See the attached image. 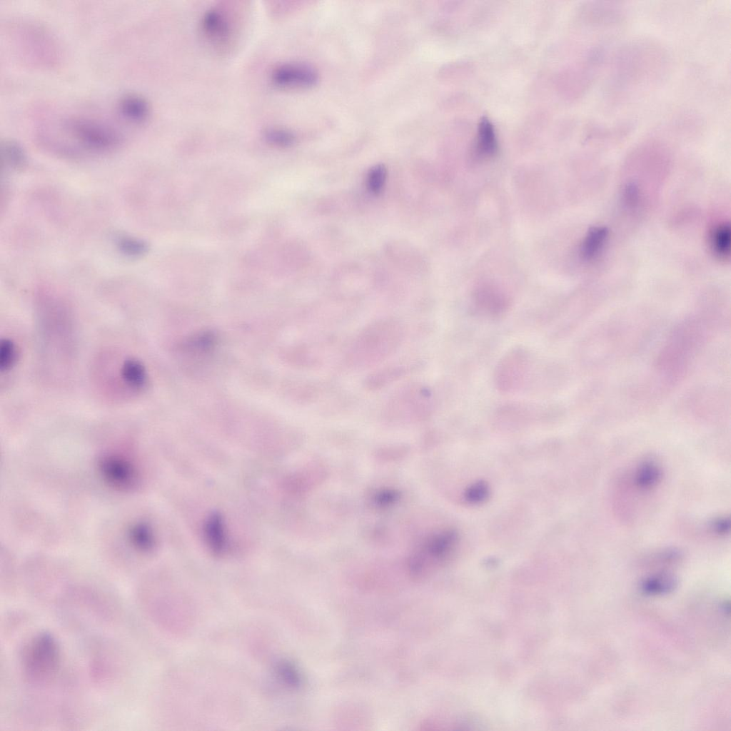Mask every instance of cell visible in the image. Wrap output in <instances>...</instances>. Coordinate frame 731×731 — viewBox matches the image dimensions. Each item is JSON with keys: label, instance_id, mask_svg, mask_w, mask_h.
Returning a JSON list of instances; mask_svg holds the SVG:
<instances>
[{"label": "cell", "instance_id": "cell-1", "mask_svg": "<svg viewBox=\"0 0 731 731\" xmlns=\"http://www.w3.org/2000/svg\"><path fill=\"white\" fill-rule=\"evenodd\" d=\"M52 128L45 126L39 138L49 146L63 152L78 149L91 153H104L118 148L123 135L110 122L94 116H69L53 122Z\"/></svg>", "mask_w": 731, "mask_h": 731}, {"label": "cell", "instance_id": "cell-2", "mask_svg": "<svg viewBox=\"0 0 731 731\" xmlns=\"http://www.w3.org/2000/svg\"><path fill=\"white\" fill-rule=\"evenodd\" d=\"M667 63L662 47L653 42L640 40L624 46L614 60L612 86L619 90H630L656 79Z\"/></svg>", "mask_w": 731, "mask_h": 731}, {"label": "cell", "instance_id": "cell-3", "mask_svg": "<svg viewBox=\"0 0 731 731\" xmlns=\"http://www.w3.org/2000/svg\"><path fill=\"white\" fill-rule=\"evenodd\" d=\"M62 662L60 644L50 632L33 634L20 652L21 671L25 682L36 688H45L57 678Z\"/></svg>", "mask_w": 731, "mask_h": 731}, {"label": "cell", "instance_id": "cell-4", "mask_svg": "<svg viewBox=\"0 0 731 731\" xmlns=\"http://www.w3.org/2000/svg\"><path fill=\"white\" fill-rule=\"evenodd\" d=\"M402 328L394 319H383L363 331L353 343L349 361L356 366H367L382 361L398 346Z\"/></svg>", "mask_w": 731, "mask_h": 731}, {"label": "cell", "instance_id": "cell-5", "mask_svg": "<svg viewBox=\"0 0 731 731\" xmlns=\"http://www.w3.org/2000/svg\"><path fill=\"white\" fill-rule=\"evenodd\" d=\"M431 394L429 390L419 385H410L402 389L390 400L388 414L422 418L430 414L431 410Z\"/></svg>", "mask_w": 731, "mask_h": 731}, {"label": "cell", "instance_id": "cell-6", "mask_svg": "<svg viewBox=\"0 0 731 731\" xmlns=\"http://www.w3.org/2000/svg\"><path fill=\"white\" fill-rule=\"evenodd\" d=\"M273 81L281 86H307L318 79L317 71L302 63H286L276 66L271 73Z\"/></svg>", "mask_w": 731, "mask_h": 731}, {"label": "cell", "instance_id": "cell-7", "mask_svg": "<svg viewBox=\"0 0 731 731\" xmlns=\"http://www.w3.org/2000/svg\"><path fill=\"white\" fill-rule=\"evenodd\" d=\"M101 472L108 483L120 489H130L137 482L136 472L131 463L116 455H107L101 462Z\"/></svg>", "mask_w": 731, "mask_h": 731}, {"label": "cell", "instance_id": "cell-8", "mask_svg": "<svg viewBox=\"0 0 731 731\" xmlns=\"http://www.w3.org/2000/svg\"><path fill=\"white\" fill-rule=\"evenodd\" d=\"M103 645L96 646L91 655L89 672L91 678L99 685L109 684L116 676L117 665L111 648Z\"/></svg>", "mask_w": 731, "mask_h": 731}, {"label": "cell", "instance_id": "cell-9", "mask_svg": "<svg viewBox=\"0 0 731 731\" xmlns=\"http://www.w3.org/2000/svg\"><path fill=\"white\" fill-rule=\"evenodd\" d=\"M116 108L121 118L133 125L143 123L150 113L148 101L136 94L130 93L121 96Z\"/></svg>", "mask_w": 731, "mask_h": 731}, {"label": "cell", "instance_id": "cell-10", "mask_svg": "<svg viewBox=\"0 0 731 731\" xmlns=\"http://www.w3.org/2000/svg\"><path fill=\"white\" fill-rule=\"evenodd\" d=\"M122 383L133 391L142 390L148 382V375L143 363L134 358L124 359L119 369Z\"/></svg>", "mask_w": 731, "mask_h": 731}, {"label": "cell", "instance_id": "cell-11", "mask_svg": "<svg viewBox=\"0 0 731 731\" xmlns=\"http://www.w3.org/2000/svg\"><path fill=\"white\" fill-rule=\"evenodd\" d=\"M662 472L660 466L653 460H645L636 468L633 482L641 490L655 488L661 480Z\"/></svg>", "mask_w": 731, "mask_h": 731}, {"label": "cell", "instance_id": "cell-12", "mask_svg": "<svg viewBox=\"0 0 731 731\" xmlns=\"http://www.w3.org/2000/svg\"><path fill=\"white\" fill-rule=\"evenodd\" d=\"M202 24L206 34L215 40L225 41L230 35L228 20L218 9L208 10L203 16Z\"/></svg>", "mask_w": 731, "mask_h": 731}, {"label": "cell", "instance_id": "cell-13", "mask_svg": "<svg viewBox=\"0 0 731 731\" xmlns=\"http://www.w3.org/2000/svg\"><path fill=\"white\" fill-rule=\"evenodd\" d=\"M205 535L211 550L216 555L223 553L226 545L223 523L221 516L213 513L205 525Z\"/></svg>", "mask_w": 731, "mask_h": 731}, {"label": "cell", "instance_id": "cell-14", "mask_svg": "<svg viewBox=\"0 0 731 731\" xmlns=\"http://www.w3.org/2000/svg\"><path fill=\"white\" fill-rule=\"evenodd\" d=\"M676 577L668 573H659L646 577L642 580L640 588L647 595L667 594L677 587Z\"/></svg>", "mask_w": 731, "mask_h": 731}, {"label": "cell", "instance_id": "cell-15", "mask_svg": "<svg viewBox=\"0 0 731 731\" xmlns=\"http://www.w3.org/2000/svg\"><path fill=\"white\" fill-rule=\"evenodd\" d=\"M608 236V231L603 226L589 229L581 246L580 253L583 259L593 260L600 253Z\"/></svg>", "mask_w": 731, "mask_h": 731}, {"label": "cell", "instance_id": "cell-16", "mask_svg": "<svg viewBox=\"0 0 731 731\" xmlns=\"http://www.w3.org/2000/svg\"><path fill=\"white\" fill-rule=\"evenodd\" d=\"M497 141L493 125L483 118L478 127L477 150L480 154L489 156L497 151Z\"/></svg>", "mask_w": 731, "mask_h": 731}, {"label": "cell", "instance_id": "cell-17", "mask_svg": "<svg viewBox=\"0 0 731 731\" xmlns=\"http://www.w3.org/2000/svg\"><path fill=\"white\" fill-rule=\"evenodd\" d=\"M406 373V369L402 366L390 367L368 376L366 379V386L370 390L380 389L388 383L400 378Z\"/></svg>", "mask_w": 731, "mask_h": 731}, {"label": "cell", "instance_id": "cell-18", "mask_svg": "<svg viewBox=\"0 0 731 731\" xmlns=\"http://www.w3.org/2000/svg\"><path fill=\"white\" fill-rule=\"evenodd\" d=\"M712 246L715 253L720 258L725 259L730 253V227L729 223H722L715 228L712 234Z\"/></svg>", "mask_w": 731, "mask_h": 731}, {"label": "cell", "instance_id": "cell-19", "mask_svg": "<svg viewBox=\"0 0 731 731\" xmlns=\"http://www.w3.org/2000/svg\"><path fill=\"white\" fill-rule=\"evenodd\" d=\"M19 351L16 344L10 338H2L0 346V370L9 372L16 364Z\"/></svg>", "mask_w": 731, "mask_h": 731}, {"label": "cell", "instance_id": "cell-20", "mask_svg": "<svg viewBox=\"0 0 731 731\" xmlns=\"http://www.w3.org/2000/svg\"><path fill=\"white\" fill-rule=\"evenodd\" d=\"M2 159L6 165L11 167L21 166L26 161L22 147L16 142L6 140L1 145Z\"/></svg>", "mask_w": 731, "mask_h": 731}, {"label": "cell", "instance_id": "cell-21", "mask_svg": "<svg viewBox=\"0 0 731 731\" xmlns=\"http://www.w3.org/2000/svg\"><path fill=\"white\" fill-rule=\"evenodd\" d=\"M275 670L278 677L286 686L297 688L301 685V675L293 663L282 660L277 663Z\"/></svg>", "mask_w": 731, "mask_h": 731}, {"label": "cell", "instance_id": "cell-22", "mask_svg": "<svg viewBox=\"0 0 731 731\" xmlns=\"http://www.w3.org/2000/svg\"><path fill=\"white\" fill-rule=\"evenodd\" d=\"M117 246L121 253L131 258L141 256L148 250V245L146 242L141 239L126 236L118 238Z\"/></svg>", "mask_w": 731, "mask_h": 731}, {"label": "cell", "instance_id": "cell-23", "mask_svg": "<svg viewBox=\"0 0 731 731\" xmlns=\"http://www.w3.org/2000/svg\"><path fill=\"white\" fill-rule=\"evenodd\" d=\"M266 141L276 146L286 147L293 144L296 140L295 134L282 128H269L264 132Z\"/></svg>", "mask_w": 731, "mask_h": 731}, {"label": "cell", "instance_id": "cell-24", "mask_svg": "<svg viewBox=\"0 0 731 731\" xmlns=\"http://www.w3.org/2000/svg\"><path fill=\"white\" fill-rule=\"evenodd\" d=\"M386 168L383 164H378L373 166L367 176V186L368 190L374 194L381 192L386 179Z\"/></svg>", "mask_w": 731, "mask_h": 731}, {"label": "cell", "instance_id": "cell-25", "mask_svg": "<svg viewBox=\"0 0 731 731\" xmlns=\"http://www.w3.org/2000/svg\"><path fill=\"white\" fill-rule=\"evenodd\" d=\"M131 540L138 548L144 550H150L153 545V534L145 525H138L132 529Z\"/></svg>", "mask_w": 731, "mask_h": 731}, {"label": "cell", "instance_id": "cell-26", "mask_svg": "<svg viewBox=\"0 0 731 731\" xmlns=\"http://www.w3.org/2000/svg\"><path fill=\"white\" fill-rule=\"evenodd\" d=\"M623 199L627 206L635 207L639 201V191L637 186L634 183L627 185L624 188Z\"/></svg>", "mask_w": 731, "mask_h": 731}, {"label": "cell", "instance_id": "cell-27", "mask_svg": "<svg viewBox=\"0 0 731 731\" xmlns=\"http://www.w3.org/2000/svg\"><path fill=\"white\" fill-rule=\"evenodd\" d=\"M730 521L728 517H719L710 523V529L717 535H725L730 531Z\"/></svg>", "mask_w": 731, "mask_h": 731}, {"label": "cell", "instance_id": "cell-28", "mask_svg": "<svg viewBox=\"0 0 731 731\" xmlns=\"http://www.w3.org/2000/svg\"><path fill=\"white\" fill-rule=\"evenodd\" d=\"M488 495L487 486L480 483L475 484L469 490L467 495L468 499L473 502H478L484 500Z\"/></svg>", "mask_w": 731, "mask_h": 731}]
</instances>
